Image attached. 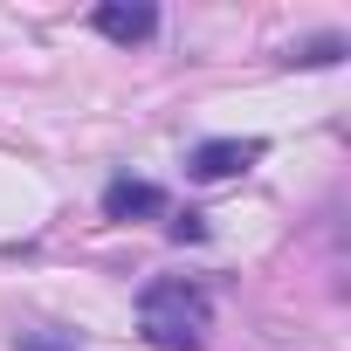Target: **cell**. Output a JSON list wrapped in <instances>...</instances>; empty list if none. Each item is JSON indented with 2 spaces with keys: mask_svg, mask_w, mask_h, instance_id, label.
Instances as JSON below:
<instances>
[{
  "mask_svg": "<svg viewBox=\"0 0 351 351\" xmlns=\"http://www.w3.org/2000/svg\"><path fill=\"white\" fill-rule=\"evenodd\" d=\"M207 289H193V282H180V276H165V282H145V296H138V324H145V337L158 344V351H193L200 337H207Z\"/></svg>",
  "mask_w": 351,
  "mask_h": 351,
  "instance_id": "obj_1",
  "label": "cell"
},
{
  "mask_svg": "<svg viewBox=\"0 0 351 351\" xmlns=\"http://www.w3.org/2000/svg\"><path fill=\"white\" fill-rule=\"evenodd\" d=\"M262 158V138H207L186 152V172L193 180H234V172H248Z\"/></svg>",
  "mask_w": 351,
  "mask_h": 351,
  "instance_id": "obj_2",
  "label": "cell"
},
{
  "mask_svg": "<svg viewBox=\"0 0 351 351\" xmlns=\"http://www.w3.org/2000/svg\"><path fill=\"white\" fill-rule=\"evenodd\" d=\"M97 28L131 49V42H145V35L158 28V8H152V0H104V8H97Z\"/></svg>",
  "mask_w": 351,
  "mask_h": 351,
  "instance_id": "obj_3",
  "label": "cell"
},
{
  "mask_svg": "<svg viewBox=\"0 0 351 351\" xmlns=\"http://www.w3.org/2000/svg\"><path fill=\"white\" fill-rule=\"evenodd\" d=\"M158 207H165V193H158L152 180H110V186H104V214H110V221H152Z\"/></svg>",
  "mask_w": 351,
  "mask_h": 351,
  "instance_id": "obj_4",
  "label": "cell"
},
{
  "mask_svg": "<svg viewBox=\"0 0 351 351\" xmlns=\"http://www.w3.org/2000/svg\"><path fill=\"white\" fill-rule=\"evenodd\" d=\"M337 49H344V42H337V35H324V42H303L289 62H310V69H317V62H337Z\"/></svg>",
  "mask_w": 351,
  "mask_h": 351,
  "instance_id": "obj_5",
  "label": "cell"
},
{
  "mask_svg": "<svg viewBox=\"0 0 351 351\" xmlns=\"http://www.w3.org/2000/svg\"><path fill=\"white\" fill-rule=\"evenodd\" d=\"M14 351H76V344H62V337H49V330H21Z\"/></svg>",
  "mask_w": 351,
  "mask_h": 351,
  "instance_id": "obj_6",
  "label": "cell"
},
{
  "mask_svg": "<svg viewBox=\"0 0 351 351\" xmlns=\"http://www.w3.org/2000/svg\"><path fill=\"white\" fill-rule=\"evenodd\" d=\"M172 234H180V241H207V221H200V214H180V221H172Z\"/></svg>",
  "mask_w": 351,
  "mask_h": 351,
  "instance_id": "obj_7",
  "label": "cell"
}]
</instances>
